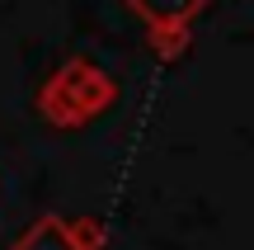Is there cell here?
<instances>
[{
	"label": "cell",
	"mask_w": 254,
	"mask_h": 250,
	"mask_svg": "<svg viewBox=\"0 0 254 250\" xmlns=\"http://www.w3.org/2000/svg\"><path fill=\"white\" fill-rule=\"evenodd\" d=\"M9 250H80L75 246V236H71V222L66 217H57V213H47V217H38L33 227H28L24 236H19Z\"/></svg>",
	"instance_id": "3"
},
{
	"label": "cell",
	"mask_w": 254,
	"mask_h": 250,
	"mask_svg": "<svg viewBox=\"0 0 254 250\" xmlns=\"http://www.w3.org/2000/svg\"><path fill=\"white\" fill-rule=\"evenodd\" d=\"M71 236L80 250H104V227L94 222V217H75L71 222Z\"/></svg>",
	"instance_id": "5"
},
{
	"label": "cell",
	"mask_w": 254,
	"mask_h": 250,
	"mask_svg": "<svg viewBox=\"0 0 254 250\" xmlns=\"http://www.w3.org/2000/svg\"><path fill=\"white\" fill-rule=\"evenodd\" d=\"M113 99H118L113 76H104L99 66L75 57V62H66L62 71L38 90V113H43L47 123H57V128H80L94 113H104Z\"/></svg>",
	"instance_id": "1"
},
{
	"label": "cell",
	"mask_w": 254,
	"mask_h": 250,
	"mask_svg": "<svg viewBox=\"0 0 254 250\" xmlns=\"http://www.w3.org/2000/svg\"><path fill=\"white\" fill-rule=\"evenodd\" d=\"M146 38H151V47L165 57V62L184 57V47H189V28H146Z\"/></svg>",
	"instance_id": "4"
},
{
	"label": "cell",
	"mask_w": 254,
	"mask_h": 250,
	"mask_svg": "<svg viewBox=\"0 0 254 250\" xmlns=\"http://www.w3.org/2000/svg\"><path fill=\"white\" fill-rule=\"evenodd\" d=\"M202 5L207 0H127V9L146 28H189L202 14Z\"/></svg>",
	"instance_id": "2"
}]
</instances>
